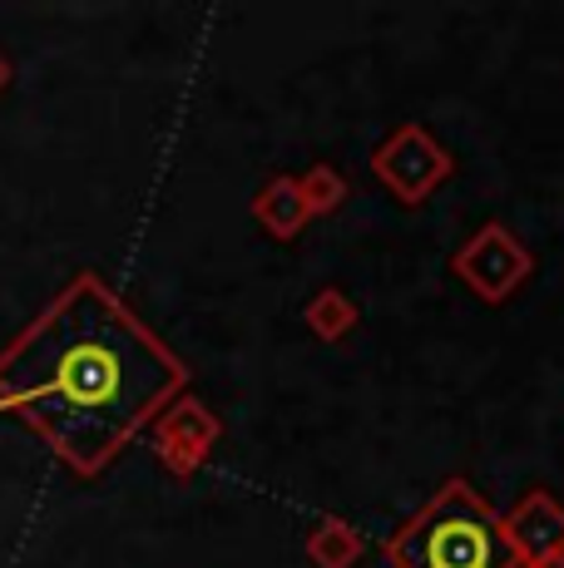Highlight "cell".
<instances>
[{
	"label": "cell",
	"mask_w": 564,
	"mask_h": 568,
	"mask_svg": "<svg viewBox=\"0 0 564 568\" xmlns=\"http://www.w3.org/2000/svg\"><path fill=\"white\" fill-rule=\"evenodd\" d=\"M183 366L104 287L80 277L0 352V406L94 475L173 390Z\"/></svg>",
	"instance_id": "cell-1"
},
{
	"label": "cell",
	"mask_w": 564,
	"mask_h": 568,
	"mask_svg": "<svg viewBox=\"0 0 564 568\" xmlns=\"http://www.w3.org/2000/svg\"><path fill=\"white\" fill-rule=\"evenodd\" d=\"M411 549L416 554H401V559L416 568H501L505 564L495 529L465 499H446L441 509H431V519H421V529H411Z\"/></svg>",
	"instance_id": "cell-2"
},
{
	"label": "cell",
	"mask_w": 564,
	"mask_h": 568,
	"mask_svg": "<svg viewBox=\"0 0 564 568\" xmlns=\"http://www.w3.org/2000/svg\"><path fill=\"white\" fill-rule=\"evenodd\" d=\"M0 84H6V64H0Z\"/></svg>",
	"instance_id": "cell-3"
}]
</instances>
